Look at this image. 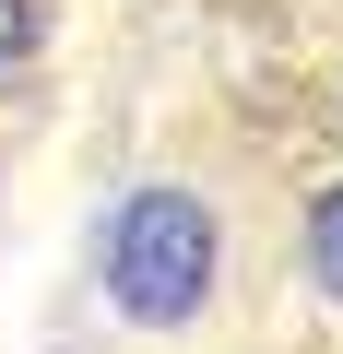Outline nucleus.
Masks as SVG:
<instances>
[{
	"label": "nucleus",
	"mask_w": 343,
	"mask_h": 354,
	"mask_svg": "<svg viewBox=\"0 0 343 354\" xmlns=\"http://www.w3.org/2000/svg\"><path fill=\"white\" fill-rule=\"evenodd\" d=\"M95 295H107L130 330H190V319H213V295H225V225H213V201L178 189V177L118 189L107 225H95Z\"/></svg>",
	"instance_id": "obj_1"
},
{
	"label": "nucleus",
	"mask_w": 343,
	"mask_h": 354,
	"mask_svg": "<svg viewBox=\"0 0 343 354\" xmlns=\"http://www.w3.org/2000/svg\"><path fill=\"white\" fill-rule=\"evenodd\" d=\"M308 283L343 307V177H331V189L308 201Z\"/></svg>",
	"instance_id": "obj_2"
},
{
	"label": "nucleus",
	"mask_w": 343,
	"mask_h": 354,
	"mask_svg": "<svg viewBox=\"0 0 343 354\" xmlns=\"http://www.w3.org/2000/svg\"><path fill=\"white\" fill-rule=\"evenodd\" d=\"M24 48H36V0H0V71H12Z\"/></svg>",
	"instance_id": "obj_3"
}]
</instances>
